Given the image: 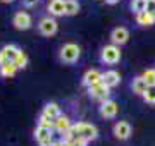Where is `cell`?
<instances>
[{"instance_id":"cell-31","label":"cell","mask_w":155,"mask_h":146,"mask_svg":"<svg viewBox=\"0 0 155 146\" xmlns=\"http://www.w3.org/2000/svg\"><path fill=\"white\" fill-rule=\"evenodd\" d=\"M147 2H148V0H147Z\"/></svg>"},{"instance_id":"cell-24","label":"cell","mask_w":155,"mask_h":146,"mask_svg":"<svg viewBox=\"0 0 155 146\" xmlns=\"http://www.w3.org/2000/svg\"><path fill=\"white\" fill-rule=\"evenodd\" d=\"M131 9H133L136 14L138 12H143L147 9V0H133L131 2Z\"/></svg>"},{"instance_id":"cell-25","label":"cell","mask_w":155,"mask_h":146,"mask_svg":"<svg viewBox=\"0 0 155 146\" xmlns=\"http://www.w3.org/2000/svg\"><path fill=\"white\" fill-rule=\"evenodd\" d=\"M143 96L148 103H155V86H148V90H147V93Z\"/></svg>"},{"instance_id":"cell-27","label":"cell","mask_w":155,"mask_h":146,"mask_svg":"<svg viewBox=\"0 0 155 146\" xmlns=\"http://www.w3.org/2000/svg\"><path fill=\"white\" fill-rule=\"evenodd\" d=\"M22 4H24V7H35L38 4V0H22Z\"/></svg>"},{"instance_id":"cell-4","label":"cell","mask_w":155,"mask_h":146,"mask_svg":"<svg viewBox=\"0 0 155 146\" xmlns=\"http://www.w3.org/2000/svg\"><path fill=\"white\" fill-rule=\"evenodd\" d=\"M88 93H90V96L93 98V100H97V101H107L109 100V95H110V90L107 88L104 83H98V84H95V86H90L88 88Z\"/></svg>"},{"instance_id":"cell-18","label":"cell","mask_w":155,"mask_h":146,"mask_svg":"<svg viewBox=\"0 0 155 146\" xmlns=\"http://www.w3.org/2000/svg\"><path fill=\"white\" fill-rule=\"evenodd\" d=\"M136 23L141 24V26H152V24H155V19L147 11H143L136 14Z\"/></svg>"},{"instance_id":"cell-6","label":"cell","mask_w":155,"mask_h":146,"mask_svg":"<svg viewBox=\"0 0 155 146\" xmlns=\"http://www.w3.org/2000/svg\"><path fill=\"white\" fill-rule=\"evenodd\" d=\"M19 52L21 50H19L16 45H5L2 50H0V67L5 65L7 62H14Z\"/></svg>"},{"instance_id":"cell-9","label":"cell","mask_w":155,"mask_h":146,"mask_svg":"<svg viewBox=\"0 0 155 146\" xmlns=\"http://www.w3.org/2000/svg\"><path fill=\"white\" fill-rule=\"evenodd\" d=\"M127 38H129V31H127L126 28H122V26H119V28H116L114 31H112L110 34V40L114 45H124L127 41Z\"/></svg>"},{"instance_id":"cell-2","label":"cell","mask_w":155,"mask_h":146,"mask_svg":"<svg viewBox=\"0 0 155 146\" xmlns=\"http://www.w3.org/2000/svg\"><path fill=\"white\" fill-rule=\"evenodd\" d=\"M79 53H81V50L76 43H66L61 48V60L66 64H74L79 59Z\"/></svg>"},{"instance_id":"cell-29","label":"cell","mask_w":155,"mask_h":146,"mask_svg":"<svg viewBox=\"0 0 155 146\" xmlns=\"http://www.w3.org/2000/svg\"><path fill=\"white\" fill-rule=\"evenodd\" d=\"M54 146H64V143H54Z\"/></svg>"},{"instance_id":"cell-17","label":"cell","mask_w":155,"mask_h":146,"mask_svg":"<svg viewBox=\"0 0 155 146\" xmlns=\"http://www.w3.org/2000/svg\"><path fill=\"white\" fill-rule=\"evenodd\" d=\"M78 12H79L78 0H64V14L66 16H74Z\"/></svg>"},{"instance_id":"cell-5","label":"cell","mask_w":155,"mask_h":146,"mask_svg":"<svg viewBox=\"0 0 155 146\" xmlns=\"http://www.w3.org/2000/svg\"><path fill=\"white\" fill-rule=\"evenodd\" d=\"M57 28H59V24H57V21L52 19V17H43V19H40V23H38V29L43 36H52V34H55Z\"/></svg>"},{"instance_id":"cell-26","label":"cell","mask_w":155,"mask_h":146,"mask_svg":"<svg viewBox=\"0 0 155 146\" xmlns=\"http://www.w3.org/2000/svg\"><path fill=\"white\" fill-rule=\"evenodd\" d=\"M145 11L155 19V0H148V2H147V9H145Z\"/></svg>"},{"instance_id":"cell-13","label":"cell","mask_w":155,"mask_h":146,"mask_svg":"<svg viewBox=\"0 0 155 146\" xmlns=\"http://www.w3.org/2000/svg\"><path fill=\"white\" fill-rule=\"evenodd\" d=\"M71 120H69V117H67V115H59V117L55 119V120H54V129L57 131V132H66V131H69L71 129Z\"/></svg>"},{"instance_id":"cell-16","label":"cell","mask_w":155,"mask_h":146,"mask_svg":"<svg viewBox=\"0 0 155 146\" xmlns=\"http://www.w3.org/2000/svg\"><path fill=\"white\" fill-rule=\"evenodd\" d=\"M147 90H148V84H147V81L143 78L133 79V93H136V95H145Z\"/></svg>"},{"instance_id":"cell-19","label":"cell","mask_w":155,"mask_h":146,"mask_svg":"<svg viewBox=\"0 0 155 146\" xmlns=\"http://www.w3.org/2000/svg\"><path fill=\"white\" fill-rule=\"evenodd\" d=\"M16 72H17V67L14 62H7L5 65L0 67V76H4V78H12Z\"/></svg>"},{"instance_id":"cell-1","label":"cell","mask_w":155,"mask_h":146,"mask_svg":"<svg viewBox=\"0 0 155 146\" xmlns=\"http://www.w3.org/2000/svg\"><path fill=\"white\" fill-rule=\"evenodd\" d=\"M72 131H74V134L76 138H81L84 139L86 143L88 141H93L97 136H98V131L95 127L93 124H88V122H78L72 125Z\"/></svg>"},{"instance_id":"cell-3","label":"cell","mask_w":155,"mask_h":146,"mask_svg":"<svg viewBox=\"0 0 155 146\" xmlns=\"http://www.w3.org/2000/svg\"><path fill=\"white\" fill-rule=\"evenodd\" d=\"M121 60V50H119V46L116 45H107L104 46V50H102V62L104 64H117V62Z\"/></svg>"},{"instance_id":"cell-14","label":"cell","mask_w":155,"mask_h":146,"mask_svg":"<svg viewBox=\"0 0 155 146\" xmlns=\"http://www.w3.org/2000/svg\"><path fill=\"white\" fill-rule=\"evenodd\" d=\"M48 12L52 16H64V0H50Z\"/></svg>"},{"instance_id":"cell-23","label":"cell","mask_w":155,"mask_h":146,"mask_svg":"<svg viewBox=\"0 0 155 146\" xmlns=\"http://www.w3.org/2000/svg\"><path fill=\"white\" fill-rule=\"evenodd\" d=\"M141 78L147 81V84L148 86H155V69H147Z\"/></svg>"},{"instance_id":"cell-30","label":"cell","mask_w":155,"mask_h":146,"mask_svg":"<svg viewBox=\"0 0 155 146\" xmlns=\"http://www.w3.org/2000/svg\"><path fill=\"white\" fill-rule=\"evenodd\" d=\"M2 2H7V4H9V2H14V0H2Z\"/></svg>"},{"instance_id":"cell-10","label":"cell","mask_w":155,"mask_h":146,"mask_svg":"<svg viewBox=\"0 0 155 146\" xmlns=\"http://www.w3.org/2000/svg\"><path fill=\"white\" fill-rule=\"evenodd\" d=\"M114 136L117 139H127L131 136V125L124 120H119V122L114 125Z\"/></svg>"},{"instance_id":"cell-8","label":"cell","mask_w":155,"mask_h":146,"mask_svg":"<svg viewBox=\"0 0 155 146\" xmlns=\"http://www.w3.org/2000/svg\"><path fill=\"white\" fill-rule=\"evenodd\" d=\"M12 24L16 26L17 29H29L31 28V16L28 12H17L14 19H12Z\"/></svg>"},{"instance_id":"cell-12","label":"cell","mask_w":155,"mask_h":146,"mask_svg":"<svg viewBox=\"0 0 155 146\" xmlns=\"http://www.w3.org/2000/svg\"><path fill=\"white\" fill-rule=\"evenodd\" d=\"M98 83H102V72L100 71H97V69H91V71H88V72L83 76V84L84 86H95L98 84Z\"/></svg>"},{"instance_id":"cell-22","label":"cell","mask_w":155,"mask_h":146,"mask_svg":"<svg viewBox=\"0 0 155 146\" xmlns=\"http://www.w3.org/2000/svg\"><path fill=\"white\" fill-rule=\"evenodd\" d=\"M38 125H40V127H45V129L52 131V129H54V120L41 113V115H40V119H38Z\"/></svg>"},{"instance_id":"cell-11","label":"cell","mask_w":155,"mask_h":146,"mask_svg":"<svg viewBox=\"0 0 155 146\" xmlns=\"http://www.w3.org/2000/svg\"><path fill=\"white\" fill-rule=\"evenodd\" d=\"M102 83L110 90V88H114L121 83V76H119L117 71H107L105 74H102Z\"/></svg>"},{"instance_id":"cell-20","label":"cell","mask_w":155,"mask_h":146,"mask_svg":"<svg viewBox=\"0 0 155 146\" xmlns=\"http://www.w3.org/2000/svg\"><path fill=\"white\" fill-rule=\"evenodd\" d=\"M52 131L50 129H45V127H36V131H35V138H36V141L38 143H41V141H45V139H50L52 138Z\"/></svg>"},{"instance_id":"cell-15","label":"cell","mask_w":155,"mask_h":146,"mask_svg":"<svg viewBox=\"0 0 155 146\" xmlns=\"http://www.w3.org/2000/svg\"><path fill=\"white\" fill-rule=\"evenodd\" d=\"M41 113H43V115H47L48 119H52V120H55V119L61 115V108H59V105H57V103H47Z\"/></svg>"},{"instance_id":"cell-21","label":"cell","mask_w":155,"mask_h":146,"mask_svg":"<svg viewBox=\"0 0 155 146\" xmlns=\"http://www.w3.org/2000/svg\"><path fill=\"white\" fill-rule=\"evenodd\" d=\"M14 64H16V67L17 69H24L26 67V64H28V55L24 53V52H19L17 53V57H16V60H14Z\"/></svg>"},{"instance_id":"cell-7","label":"cell","mask_w":155,"mask_h":146,"mask_svg":"<svg viewBox=\"0 0 155 146\" xmlns=\"http://www.w3.org/2000/svg\"><path fill=\"white\" fill-rule=\"evenodd\" d=\"M117 110H119V107H117L116 101L112 100H107L100 105V115L104 119H114L117 115Z\"/></svg>"},{"instance_id":"cell-28","label":"cell","mask_w":155,"mask_h":146,"mask_svg":"<svg viewBox=\"0 0 155 146\" xmlns=\"http://www.w3.org/2000/svg\"><path fill=\"white\" fill-rule=\"evenodd\" d=\"M107 4H116V2H119V0H105Z\"/></svg>"}]
</instances>
